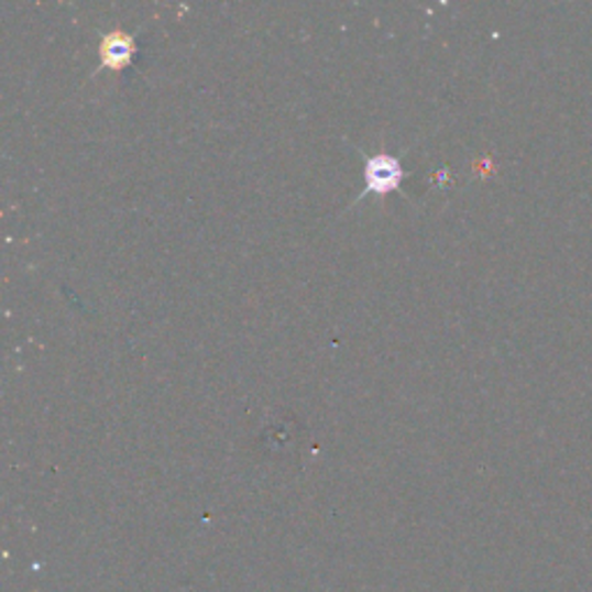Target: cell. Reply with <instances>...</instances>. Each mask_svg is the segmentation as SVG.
Returning <instances> with one entry per match:
<instances>
[{"label": "cell", "instance_id": "obj_1", "mask_svg": "<svg viewBox=\"0 0 592 592\" xmlns=\"http://www.w3.org/2000/svg\"><path fill=\"white\" fill-rule=\"evenodd\" d=\"M363 180H366V188H363L361 197L369 195H390L403 190L405 180V169L401 161L392 153H375L366 155V167H363Z\"/></svg>", "mask_w": 592, "mask_h": 592}, {"label": "cell", "instance_id": "obj_2", "mask_svg": "<svg viewBox=\"0 0 592 592\" xmlns=\"http://www.w3.org/2000/svg\"><path fill=\"white\" fill-rule=\"evenodd\" d=\"M100 70H123L136 56V42L123 31L105 33L100 40Z\"/></svg>", "mask_w": 592, "mask_h": 592}]
</instances>
